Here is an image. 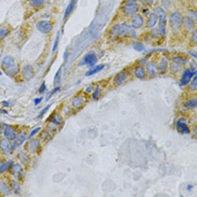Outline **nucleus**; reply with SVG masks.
<instances>
[{
    "label": "nucleus",
    "instance_id": "12",
    "mask_svg": "<svg viewBox=\"0 0 197 197\" xmlns=\"http://www.w3.org/2000/svg\"><path fill=\"white\" fill-rule=\"evenodd\" d=\"M0 193L5 196L10 195L11 193L10 187L4 180L0 181Z\"/></svg>",
    "mask_w": 197,
    "mask_h": 197
},
{
    "label": "nucleus",
    "instance_id": "40",
    "mask_svg": "<svg viewBox=\"0 0 197 197\" xmlns=\"http://www.w3.org/2000/svg\"><path fill=\"white\" fill-rule=\"evenodd\" d=\"M166 49H150V50H146L145 52V53H151L157 52L158 51H163L166 50Z\"/></svg>",
    "mask_w": 197,
    "mask_h": 197
},
{
    "label": "nucleus",
    "instance_id": "30",
    "mask_svg": "<svg viewBox=\"0 0 197 197\" xmlns=\"http://www.w3.org/2000/svg\"><path fill=\"white\" fill-rule=\"evenodd\" d=\"M13 162L12 161H9L6 163L2 164L0 166V173H2V172L5 171L8 169L9 167H11L12 165Z\"/></svg>",
    "mask_w": 197,
    "mask_h": 197
},
{
    "label": "nucleus",
    "instance_id": "4",
    "mask_svg": "<svg viewBox=\"0 0 197 197\" xmlns=\"http://www.w3.org/2000/svg\"><path fill=\"white\" fill-rule=\"evenodd\" d=\"M139 9V6L135 0H129L124 6L125 12L128 15H132L136 12Z\"/></svg>",
    "mask_w": 197,
    "mask_h": 197
},
{
    "label": "nucleus",
    "instance_id": "27",
    "mask_svg": "<svg viewBox=\"0 0 197 197\" xmlns=\"http://www.w3.org/2000/svg\"><path fill=\"white\" fill-rule=\"evenodd\" d=\"M13 172L16 178H19L22 174V167L19 165L17 164L14 166Z\"/></svg>",
    "mask_w": 197,
    "mask_h": 197
},
{
    "label": "nucleus",
    "instance_id": "25",
    "mask_svg": "<svg viewBox=\"0 0 197 197\" xmlns=\"http://www.w3.org/2000/svg\"><path fill=\"white\" fill-rule=\"evenodd\" d=\"M120 26L118 25H116L113 27L111 31V36L112 38H115L118 35L120 34Z\"/></svg>",
    "mask_w": 197,
    "mask_h": 197
},
{
    "label": "nucleus",
    "instance_id": "26",
    "mask_svg": "<svg viewBox=\"0 0 197 197\" xmlns=\"http://www.w3.org/2000/svg\"><path fill=\"white\" fill-rule=\"evenodd\" d=\"M61 73H62V66L60 67L55 74L54 77V84L56 85L60 83L61 81Z\"/></svg>",
    "mask_w": 197,
    "mask_h": 197
},
{
    "label": "nucleus",
    "instance_id": "38",
    "mask_svg": "<svg viewBox=\"0 0 197 197\" xmlns=\"http://www.w3.org/2000/svg\"><path fill=\"white\" fill-rule=\"evenodd\" d=\"M51 105H49L47 106H46L45 108L43 109L40 112V114H39L38 116V118H40L43 116L44 114H45L46 113L48 110H49V109L50 108Z\"/></svg>",
    "mask_w": 197,
    "mask_h": 197
},
{
    "label": "nucleus",
    "instance_id": "13",
    "mask_svg": "<svg viewBox=\"0 0 197 197\" xmlns=\"http://www.w3.org/2000/svg\"><path fill=\"white\" fill-rule=\"evenodd\" d=\"M0 148L6 154H10L11 147L8 140L4 139L1 141L0 142Z\"/></svg>",
    "mask_w": 197,
    "mask_h": 197
},
{
    "label": "nucleus",
    "instance_id": "41",
    "mask_svg": "<svg viewBox=\"0 0 197 197\" xmlns=\"http://www.w3.org/2000/svg\"><path fill=\"white\" fill-rule=\"evenodd\" d=\"M99 92H100V89H99V87H97L95 91H94V93H93V98L94 100H96L98 99L99 96Z\"/></svg>",
    "mask_w": 197,
    "mask_h": 197
},
{
    "label": "nucleus",
    "instance_id": "2",
    "mask_svg": "<svg viewBox=\"0 0 197 197\" xmlns=\"http://www.w3.org/2000/svg\"><path fill=\"white\" fill-rule=\"evenodd\" d=\"M169 22L173 28H179L183 22V18L181 14L179 12H175L172 14L170 18Z\"/></svg>",
    "mask_w": 197,
    "mask_h": 197
},
{
    "label": "nucleus",
    "instance_id": "11",
    "mask_svg": "<svg viewBox=\"0 0 197 197\" xmlns=\"http://www.w3.org/2000/svg\"><path fill=\"white\" fill-rule=\"evenodd\" d=\"M159 17L160 19L159 27L160 32L161 35H164L166 34V15H160Z\"/></svg>",
    "mask_w": 197,
    "mask_h": 197
},
{
    "label": "nucleus",
    "instance_id": "44",
    "mask_svg": "<svg viewBox=\"0 0 197 197\" xmlns=\"http://www.w3.org/2000/svg\"><path fill=\"white\" fill-rule=\"evenodd\" d=\"M192 39H193V42H195V43H196L197 40L196 30H195L193 33V36H192Z\"/></svg>",
    "mask_w": 197,
    "mask_h": 197
},
{
    "label": "nucleus",
    "instance_id": "35",
    "mask_svg": "<svg viewBox=\"0 0 197 197\" xmlns=\"http://www.w3.org/2000/svg\"><path fill=\"white\" fill-rule=\"evenodd\" d=\"M190 87V88L191 90L193 91L196 90L197 89V78L196 76L194 77V79H193V81L191 82Z\"/></svg>",
    "mask_w": 197,
    "mask_h": 197
},
{
    "label": "nucleus",
    "instance_id": "18",
    "mask_svg": "<svg viewBox=\"0 0 197 197\" xmlns=\"http://www.w3.org/2000/svg\"><path fill=\"white\" fill-rule=\"evenodd\" d=\"M40 142L38 140H33L28 143V149L29 151L34 152L36 150L39 145Z\"/></svg>",
    "mask_w": 197,
    "mask_h": 197
},
{
    "label": "nucleus",
    "instance_id": "36",
    "mask_svg": "<svg viewBox=\"0 0 197 197\" xmlns=\"http://www.w3.org/2000/svg\"><path fill=\"white\" fill-rule=\"evenodd\" d=\"M8 30L5 28L0 29V40L2 39L8 35Z\"/></svg>",
    "mask_w": 197,
    "mask_h": 197
},
{
    "label": "nucleus",
    "instance_id": "29",
    "mask_svg": "<svg viewBox=\"0 0 197 197\" xmlns=\"http://www.w3.org/2000/svg\"><path fill=\"white\" fill-rule=\"evenodd\" d=\"M185 107L187 108H196L197 106V101L196 99H192L186 102L185 105Z\"/></svg>",
    "mask_w": 197,
    "mask_h": 197
},
{
    "label": "nucleus",
    "instance_id": "43",
    "mask_svg": "<svg viewBox=\"0 0 197 197\" xmlns=\"http://www.w3.org/2000/svg\"><path fill=\"white\" fill-rule=\"evenodd\" d=\"M13 189L15 191L16 193H18L19 191V185L16 182L14 181L13 182Z\"/></svg>",
    "mask_w": 197,
    "mask_h": 197
},
{
    "label": "nucleus",
    "instance_id": "32",
    "mask_svg": "<svg viewBox=\"0 0 197 197\" xmlns=\"http://www.w3.org/2000/svg\"><path fill=\"white\" fill-rule=\"evenodd\" d=\"M133 47L135 50L139 52L142 51L145 48L142 44L139 43V42H135L133 44Z\"/></svg>",
    "mask_w": 197,
    "mask_h": 197
},
{
    "label": "nucleus",
    "instance_id": "10",
    "mask_svg": "<svg viewBox=\"0 0 197 197\" xmlns=\"http://www.w3.org/2000/svg\"><path fill=\"white\" fill-rule=\"evenodd\" d=\"M127 75L124 72H120L115 75L114 79V82L118 86L122 84L127 79Z\"/></svg>",
    "mask_w": 197,
    "mask_h": 197
},
{
    "label": "nucleus",
    "instance_id": "37",
    "mask_svg": "<svg viewBox=\"0 0 197 197\" xmlns=\"http://www.w3.org/2000/svg\"><path fill=\"white\" fill-rule=\"evenodd\" d=\"M59 40V34H58L57 35L56 38L54 41V42L53 46L52 51L53 53H54L57 49L58 46Z\"/></svg>",
    "mask_w": 197,
    "mask_h": 197
},
{
    "label": "nucleus",
    "instance_id": "46",
    "mask_svg": "<svg viewBox=\"0 0 197 197\" xmlns=\"http://www.w3.org/2000/svg\"><path fill=\"white\" fill-rule=\"evenodd\" d=\"M141 2H145L149 4H151L153 2V0H140Z\"/></svg>",
    "mask_w": 197,
    "mask_h": 197
},
{
    "label": "nucleus",
    "instance_id": "3",
    "mask_svg": "<svg viewBox=\"0 0 197 197\" xmlns=\"http://www.w3.org/2000/svg\"><path fill=\"white\" fill-rule=\"evenodd\" d=\"M120 34L123 37L129 36L134 38L136 37V33L134 29L128 25L123 24L120 27Z\"/></svg>",
    "mask_w": 197,
    "mask_h": 197
},
{
    "label": "nucleus",
    "instance_id": "47",
    "mask_svg": "<svg viewBox=\"0 0 197 197\" xmlns=\"http://www.w3.org/2000/svg\"><path fill=\"white\" fill-rule=\"evenodd\" d=\"M92 90V88L91 87H88V88H87L86 89V91L87 92H88V93H90V92H91V91Z\"/></svg>",
    "mask_w": 197,
    "mask_h": 197
},
{
    "label": "nucleus",
    "instance_id": "24",
    "mask_svg": "<svg viewBox=\"0 0 197 197\" xmlns=\"http://www.w3.org/2000/svg\"><path fill=\"white\" fill-rule=\"evenodd\" d=\"M25 140V137L22 135H20L17 138H16V141L14 142L13 144L12 148L14 149L16 148V147H17V146H20V145H21L23 143Z\"/></svg>",
    "mask_w": 197,
    "mask_h": 197
},
{
    "label": "nucleus",
    "instance_id": "5",
    "mask_svg": "<svg viewBox=\"0 0 197 197\" xmlns=\"http://www.w3.org/2000/svg\"><path fill=\"white\" fill-rule=\"evenodd\" d=\"M38 30L42 33H49L52 29L51 24L49 22L45 21H40L37 25Z\"/></svg>",
    "mask_w": 197,
    "mask_h": 197
},
{
    "label": "nucleus",
    "instance_id": "34",
    "mask_svg": "<svg viewBox=\"0 0 197 197\" xmlns=\"http://www.w3.org/2000/svg\"><path fill=\"white\" fill-rule=\"evenodd\" d=\"M160 68L162 73H165L166 71L167 67V62L165 59H163L161 60L160 64Z\"/></svg>",
    "mask_w": 197,
    "mask_h": 197
},
{
    "label": "nucleus",
    "instance_id": "45",
    "mask_svg": "<svg viewBox=\"0 0 197 197\" xmlns=\"http://www.w3.org/2000/svg\"><path fill=\"white\" fill-rule=\"evenodd\" d=\"M42 100V97L36 98L35 100V105H37L41 103Z\"/></svg>",
    "mask_w": 197,
    "mask_h": 197
},
{
    "label": "nucleus",
    "instance_id": "39",
    "mask_svg": "<svg viewBox=\"0 0 197 197\" xmlns=\"http://www.w3.org/2000/svg\"><path fill=\"white\" fill-rule=\"evenodd\" d=\"M46 89V86L45 84V82H43L42 84H41V86L39 89V92L40 94H42L45 91Z\"/></svg>",
    "mask_w": 197,
    "mask_h": 197
},
{
    "label": "nucleus",
    "instance_id": "31",
    "mask_svg": "<svg viewBox=\"0 0 197 197\" xmlns=\"http://www.w3.org/2000/svg\"><path fill=\"white\" fill-rule=\"evenodd\" d=\"M60 89V88L59 87H56L54 88V89L52 90L50 92H49V93L47 94L46 96V101H49V100L54 95L55 93H56L58 91H59Z\"/></svg>",
    "mask_w": 197,
    "mask_h": 197
},
{
    "label": "nucleus",
    "instance_id": "33",
    "mask_svg": "<svg viewBox=\"0 0 197 197\" xmlns=\"http://www.w3.org/2000/svg\"><path fill=\"white\" fill-rule=\"evenodd\" d=\"M44 0H30V4L32 6L39 7L43 4Z\"/></svg>",
    "mask_w": 197,
    "mask_h": 197
},
{
    "label": "nucleus",
    "instance_id": "1",
    "mask_svg": "<svg viewBox=\"0 0 197 197\" xmlns=\"http://www.w3.org/2000/svg\"><path fill=\"white\" fill-rule=\"evenodd\" d=\"M2 63L5 72L8 75L13 76L18 73V67L15 64V60L11 57L6 56L3 58Z\"/></svg>",
    "mask_w": 197,
    "mask_h": 197
},
{
    "label": "nucleus",
    "instance_id": "7",
    "mask_svg": "<svg viewBox=\"0 0 197 197\" xmlns=\"http://www.w3.org/2000/svg\"><path fill=\"white\" fill-rule=\"evenodd\" d=\"M196 73V71H191L189 69L185 71L183 74L181 80L182 85L185 86L190 81L191 79Z\"/></svg>",
    "mask_w": 197,
    "mask_h": 197
},
{
    "label": "nucleus",
    "instance_id": "8",
    "mask_svg": "<svg viewBox=\"0 0 197 197\" xmlns=\"http://www.w3.org/2000/svg\"><path fill=\"white\" fill-rule=\"evenodd\" d=\"M84 61L86 64L90 67L95 65L97 61L96 55L93 53H89L85 56Z\"/></svg>",
    "mask_w": 197,
    "mask_h": 197
},
{
    "label": "nucleus",
    "instance_id": "9",
    "mask_svg": "<svg viewBox=\"0 0 197 197\" xmlns=\"http://www.w3.org/2000/svg\"><path fill=\"white\" fill-rule=\"evenodd\" d=\"M22 75L26 79L29 80L32 78L34 75L33 68L31 66H25L22 70Z\"/></svg>",
    "mask_w": 197,
    "mask_h": 197
},
{
    "label": "nucleus",
    "instance_id": "19",
    "mask_svg": "<svg viewBox=\"0 0 197 197\" xmlns=\"http://www.w3.org/2000/svg\"><path fill=\"white\" fill-rule=\"evenodd\" d=\"M104 68V65H100L97 66L93 69H91V70L87 72L86 73V76H90L94 75V74H96L103 70Z\"/></svg>",
    "mask_w": 197,
    "mask_h": 197
},
{
    "label": "nucleus",
    "instance_id": "48",
    "mask_svg": "<svg viewBox=\"0 0 197 197\" xmlns=\"http://www.w3.org/2000/svg\"><path fill=\"white\" fill-rule=\"evenodd\" d=\"M193 186L192 185H189L187 187V190L190 191L193 188Z\"/></svg>",
    "mask_w": 197,
    "mask_h": 197
},
{
    "label": "nucleus",
    "instance_id": "14",
    "mask_svg": "<svg viewBox=\"0 0 197 197\" xmlns=\"http://www.w3.org/2000/svg\"><path fill=\"white\" fill-rule=\"evenodd\" d=\"M132 24L134 28H140L143 25V19L140 15H134L132 18Z\"/></svg>",
    "mask_w": 197,
    "mask_h": 197
},
{
    "label": "nucleus",
    "instance_id": "21",
    "mask_svg": "<svg viewBox=\"0 0 197 197\" xmlns=\"http://www.w3.org/2000/svg\"><path fill=\"white\" fill-rule=\"evenodd\" d=\"M158 21V16L156 14L152 13L150 16L148 21V26L149 28L154 27Z\"/></svg>",
    "mask_w": 197,
    "mask_h": 197
},
{
    "label": "nucleus",
    "instance_id": "16",
    "mask_svg": "<svg viewBox=\"0 0 197 197\" xmlns=\"http://www.w3.org/2000/svg\"><path fill=\"white\" fill-rule=\"evenodd\" d=\"M77 1V0H71L70 1L65 12L64 17V19H66L71 13Z\"/></svg>",
    "mask_w": 197,
    "mask_h": 197
},
{
    "label": "nucleus",
    "instance_id": "6",
    "mask_svg": "<svg viewBox=\"0 0 197 197\" xmlns=\"http://www.w3.org/2000/svg\"><path fill=\"white\" fill-rule=\"evenodd\" d=\"M177 128L179 131L183 134H188L190 131L186 121L184 119H180L176 123Z\"/></svg>",
    "mask_w": 197,
    "mask_h": 197
},
{
    "label": "nucleus",
    "instance_id": "15",
    "mask_svg": "<svg viewBox=\"0 0 197 197\" xmlns=\"http://www.w3.org/2000/svg\"><path fill=\"white\" fill-rule=\"evenodd\" d=\"M5 135L9 140H13L16 137V133L12 128L9 126H6L4 130Z\"/></svg>",
    "mask_w": 197,
    "mask_h": 197
},
{
    "label": "nucleus",
    "instance_id": "23",
    "mask_svg": "<svg viewBox=\"0 0 197 197\" xmlns=\"http://www.w3.org/2000/svg\"><path fill=\"white\" fill-rule=\"evenodd\" d=\"M84 100L83 98L81 97H76L74 98L72 101V104L76 108H79L83 104Z\"/></svg>",
    "mask_w": 197,
    "mask_h": 197
},
{
    "label": "nucleus",
    "instance_id": "28",
    "mask_svg": "<svg viewBox=\"0 0 197 197\" xmlns=\"http://www.w3.org/2000/svg\"><path fill=\"white\" fill-rule=\"evenodd\" d=\"M135 75L138 78L140 79L143 78L145 76V71L143 68L141 67H138L135 69Z\"/></svg>",
    "mask_w": 197,
    "mask_h": 197
},
{
    "label": "nucleus",
    "instance_id": "17",
    "mask_svg": "<svg viewBox=\"0 0 197 197\" xmlns=\"http://www.w3.org/2000/svg\"><path fill=\"white\" fill-rule=\"evenodd\" d=\"M147 72L149 75H154L158 72V67L154 62H151L148 63L146 67Z\"/></svg>",
    "mask_w": 197,
    "mask_h": 197
},
{
    "label": "nucleus",
    "instance_id": "22",
    "mask_svg": "<svg viewBox=\"0 0 197 197\" xmlns=\"http://www.w3.org/2000/svg\"><path fill=\"white\" fill-rule=\"evenodd\" d=\"M50 122L56 125H60L62 124V119L61 115L58 114H54L50 118Z\"/></svg>",
    "mask_w": 197,
    "mask_h": 197
},
{
    "label": "nucleus",
    "instance_id": "20",
    "mask_svg": "<svg viewBox=\"0 0 197 197\" xmlns=\"http://www.w3.org/2000/svg\"><path fill=\"white\" fill-rule=\"evenodd\" d=\"M183 22H184L185 26L189 30H193L194 29V22L191 18L185 17V18L183 19Z\"/></svg>",
    "mask_w": 197,
    "mask_h": 197
},
{
    "label": "nucleus",
    "instance_id": "42",
    "mask_svg": "<svg viewBox=\"0 0 197 197\" xmlns=\"http://www.w3.org/2000/svg\"><path fill=\"white\" fill-rule=\"evenodd\" d=\"M41 127H38L35 129H34L31 132V133H30V135H29V138H30L32 137V136H33L35 134H36L38 132H39V131L41 129Z\"/></svg>",
    "mask_w": 197,
    "mask_h": 197
}]
</instances>
